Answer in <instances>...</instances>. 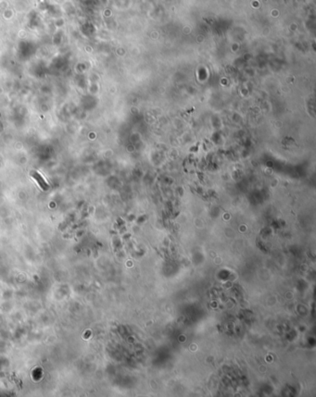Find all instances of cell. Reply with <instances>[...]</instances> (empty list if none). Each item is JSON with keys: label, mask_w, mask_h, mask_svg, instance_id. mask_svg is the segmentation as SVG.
I'll use <instances>...</instances> for the list:
<instances>
[{"label": "cell", "mask_w": 316, "mask_h": 397, "mask_svg": "<svg viewBox=\"0 0 316 397\" xmlns=\"http://www.w3.org/2000/svg\"><path fill=\"white\" fill-rule=\"evenodd\" d=\"M34 177L36 179V181L38 182V183L40 184V186H41L44 190H47V189H48V185L46 183V182L43 180V178H42L39 174L35 173V174L34 175Z\"/></svg>", "instance_id": "cell-1"}]
</instances>
